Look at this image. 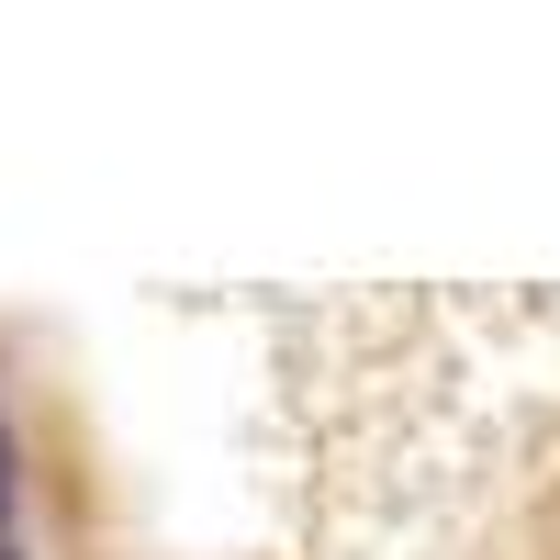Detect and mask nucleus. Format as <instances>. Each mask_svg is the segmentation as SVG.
<instances>
[{
	"mask_svg": "<svg viewBox=\"0 0 560 560\" xmlns=\"http://www.w3.org/2000/svg\"><path fill=\"white\" fill-rule=\"evenodd\" d=\"M0 504H12V448H0Z\"/></svg>",
	"mask_w": 560,
	"mask_h": 560,
	"instance_id": "obj_1",
	"label": "nucleus"
}]
</instances>
